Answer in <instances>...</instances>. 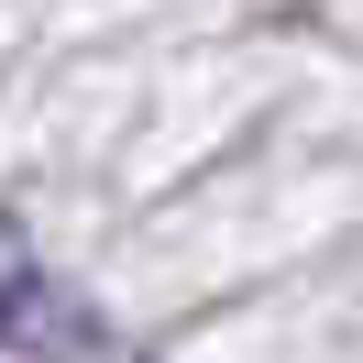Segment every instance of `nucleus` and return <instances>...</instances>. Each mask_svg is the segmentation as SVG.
Instances as JSON below:
<instances>
[{"instance_id": "f257e3e1", "label": "nucleus", "mask_w": 363, "mask_h": 363, "mask_svg": "<svg viewBox=\"0 0 363 363\" xmlns=\"http://www.w3.org/2000/svg\"><path fill=\"white\" fill-rule=\"evenodd\" d=\"M0 341L33 352V363H89L99 352V308L33 253L23 220H0Z\"/></svg>"}]
</instances>
